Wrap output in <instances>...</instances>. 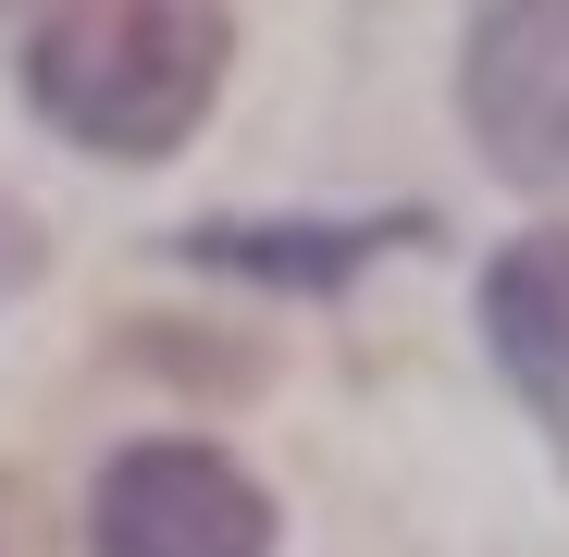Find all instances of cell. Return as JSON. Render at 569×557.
Wrapping results in <instances>:
<instances>
[{
    "mask_svg": "<svg viewBox=\"0 0 569 557\" xmlns=\"http://www.w3.org/2000/svg\"><path fill=\"white\" fill-rule=\"evenodd\" d=\"M483 347L532 397V421L569 434V236H508L483 260Z\"/></svg>",
    "mask_w": 569,
    "mask_h": 557,
    "instance_id": "obj_5",
    "label": "cell"
},
{
    "mask_svg": "<svg viewBox=\"0 0 569 557\" xmlns=\"http://www.w3.org/2000/svg\"><path fill=\"white\" fill-rule=\"evenodd\" d=\"M433 211H371V223H186L173 248L199 272H236V286H284V298H335L359 286L385 248H421Z\"/></svg>",
    "mask_w": 569,
    "mask_h": 557,
    "instance_id": "obj_4",
    "label": "cell"
},
{
    "mask_svg": "<svg viewBox=\"0 0 569 557\" xmlns=\"http://www.w3.org/2000/svg\"><path fill=\"white\" fill-rule=\"evenodd\" d=\"M0 13L38 125L100 161L186 149L236 62V0H0Z\"/></svg>",
    "mask_w": 569,
    "mask_h": 557,
    "instance_id": "obj_1",
    "label": "cell"
},
{
    "mask_svg": "<svg viewBox=\"0 0 569 557\" xmlns=\"http://www.w3.org/2000/svg\"><path fill=\"white\" fill-rule=\"evenodd\" d=\"M13 260H26V236H13V223H0V272H13Z\"/></svg>",
    "mask_w": 569,
    "mask_h": 557,
    "instance_id": "obj_6",
    "label": "cell"
},
{
    "mask_svg": "<svg viewBox=\"0 0 569 557\" xmlns=\"http://www.w3.org/2000/svg\"><path fill=\"white\" fill-rule=\"evenodd\" d=\"M470 149L520 186H569V0H483L458 50Z\"/></svg>",
    "mask_w": 569,
    "mask_h": 557,
    "instance_id": "obj_3",
    "label": "cell"
},
{
    "mask_svg": "<svg viewBox=\"0 0 569 557\" xmlns=\"http://www.w3.org/2000/svg\"><path fill=\"white\" fill-rule=\"evenodd\" d=\"M87 545L100 557H272V496L199 434L124 446L100 496H87Z\"/></svg>",
    "mask_w": 569,
    "mask_h": 557,
    "instance_id": "obj_2",
    "label": "cell"
}]
</instances>
